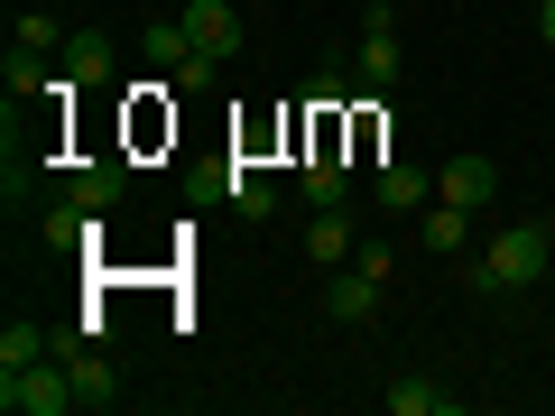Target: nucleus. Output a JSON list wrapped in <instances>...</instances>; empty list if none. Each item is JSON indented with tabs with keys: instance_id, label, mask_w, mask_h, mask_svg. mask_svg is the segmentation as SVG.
Returning a JSON list of instances; mask_svg holds the SVG:
<instances>
[{
	"instance_id": "20",
	"label": "nucleus",
	"mask_w": 555,
	"mask_h": 416,
	"mask_svg": "<svg viewBox=\"0 0 555 416\" xmlns=\"http://www.w3.org/2000/svg\"><path fill=\"white\" fill-rule=\"evenodd\" d=\"M214 75H222V56H204V47L177 65V83H185V93H214Z\"/></svg>"
},
{
	"instance_id": "10",
	"label": "nucleus",
	"mask_w": 555,
	"mask_h": 416,
	"mask_svg": "<svg viewBox=\"0 0 555 416\" xmlns=\"http://www.w3.org/2000/svg\"><path fill=\"white\" fill-rule=\"evenodd\" d=\"M416 240H426V250H463V240H473V213H463V204H426V213H416Z\"/></svg>"
},
{
	"instance_id": "6",
	"label": "nucleus",
	"mask_w": 555,
	"mask_h": 416,
	"mask_svg": "<svg viewBox=\"0 0 555 416\" xmlns=\"http://www.w3.org/2000/svg\"><path fill=\"white\" fill-rule=\"evenodd\" d=\"M436 195H444V204H463V213H481V204L500 195V167H491V158H454V167L436 177Z\"/></svg>"
},
{
	"instance_id": "2",
	"label": "nucleus",
	"mask_w": 555,
	"mask_h": 416,
	"mask_svg": "<svg viewBox=\"0 0 555 416\" xmlns=\"http://www.w3.org/2000/svg\"><path fill=\"white\" fill-rule=\"evenodd\" d=\"M0 407L10 416H65L83 398H75V370L65 361H28V370H0Z\"/></svg>"
},
{
	"instance_id": "16",
	"label": "nucleus",
	"mask_w": 555,
	"mask_h": 416,
	"mask_svg": "<svg viewBox=\"0 0 555 416\" xmlns=\"http://www.w3.org/2000/svg\"><path fill=\"white\" fill-rule=\"evenodd\" d=\"M297 185H306V204H343V158H334V148H315V158L297 167Z\"/></svg>"
},
{
	"instance_id": "1",
	"label": "nucleus",
	"mask_w": 555,
	"mask_h": 416,
	"mask_svg": "<svg viewBox=\"0 0 555 416\" xmlns=\"http://www.w3.org/2000/svg\"><path fill=\"white\" fill-rule=\"evenodd\" d=\"M546 259H555V232L546 222H509V232H491V250L473 259V297H491V306H509V297H528L537 277H546Z\"/></svg>"
},
{
	"instance_id": "13",
	"label": "nucleus",
	"mask_w": 555,
	"mask_h": 416,
	"mask_svg": "<svg viewBox=\"0 0 555 416\" xmlns=\"http://www.w3.org/2000/svg\"><path fill=\"white\" fill-rule=\"evenodd\" d=\"M65 370H75V398H83V407H120V379H112V361H102V352H75V361H65Z\"/></svg>"
},
{
	"instance_id": "18",
	"label": "nucleus",
	"mask_w": 555,
	"mask_h": 416,
	"mask_svg": "<svg viewBox=\"0 0 555 416\" xmlns=\"http://www.w3.org/2000/svg\"><path fill=\"white\" fill-rule=\"evenodd\" d=\"M65 195H75V204H93V213H102V204L120 195V167H75V177H65Z\"/></svg>"
},
{
	"instance_id": "17",
	"label": "nucleus",
	"mask_w": 555,
	"mask_h": 416,
	"mask_svg": "<svg viewBox=\"0 0 555 416\" xmlns=\"http://www.w3.org/2000/svg\"><path fill=\"white\" fill-rule=\"evenodd\" d=\"M0 83H10V102H28V93H47V65H38V47H10V65H0Z\"/></svg>"
},
{
	"instance_id": "7",
	"label": "nucleus",
	"mask_w": 555,
	"mask_h": 416,
	"mask_svg": "<svg viewBox=\"0 0 555 416\" xmlns=\"http://www.w3.org/2000/svg\"><path fill=\"white\" fill-rule=\"evenodd\" d=\"M306 250H315V269H343V259L361 250V240H352V213H343V204H315V222H306Z\"/></svg>"
},
{
	"instance_id": "3",
	"label": "nucleus",
	"mask_w": 555,
	"mask_h": 416,
	"mask_svg": "<svg viewBox=\"0 0 555 416\" xmlns=\"http://www.w3.org/2000/svg\"><path fill=\"white\" fill-rule=\"evenodd\" d=\"M398 65H408V56H398L389 10H371V28H361V47H352V83H361V93H389V83H398Z\"/></svg>"
},
{
	"instance_id": "8",
	"label": "nucleus",
	"mask_w": 555,
	"mask_h": 416,
	"mask_svg": "<svg viewBox=\"0 0 555 416\" xmlns=\"http://www.w3.org/2000/svg\"><path fill=\"white\" fill-rule=\"evenodd\" d=\"M426 204H436L426 167H379V213H426Z\"/></svg>"
},
{
	"instance_id": "9",
	"label": "nucleus",
	"mask_w": 555,
	"mask_h": 416,
	"mask_svg": "<svg viewBox=\"0 0 555 416\" xmlns=\"http://www.w3.org/2000/svg\"><path fill=\"white\" fill-rule=\"evenodd\" d=\"M38 232L56 240V250H83V240H102V213H93V204H75V195H65V204H47V222H38Z\"/></svg>"
},
{
	"instance_id": "15",
	"label": "nucleus",
	"mask_w": 555,
	"mask_h": 416,
	"mask_svg": "<svg viewBox=\"0 0 555 416\" xmlns=\"http://www.w3.org/2000/svg\"><path fill=\"white\" fill-rule=\"evenodd\" d=\"M65 83H112V47L102 38H65Z\"/></svg>"
},
{
	"instance_id": "11",
	"label": "nucleus",
	"mask_w": 555,
	"mask_h": 416,
	"mask_svg": "<svg viewBox=\"0 0 555 416\" xmlns=\"http://www.w3.org/2000/svg\"><path fill=\"white\" fill-rule=\"evenodd\" d=\"M139 47H149V65H158V75H177V65L195 56V28H185V10H177V20H149V38H139Z\"/></svg>"
},
{
	"instance_id": "19",
	"label": "nucleus",
	"mask_w": 555,
	"mask_h": 416,
	"mask_svg": "<svg viewBox=\"0 0 555 416\" xmlns=\"http://www.w3.org/2000/svg\"><path fill=\"white\" fill-rule=\"evenodd\" d=\"M28 361H47V334L38 324H10L0 334V370H28Z\"/></svg>"
},
{
	"instance_id": "22",
	"label": "nucleus",
	"mask_w": 555,
	"mask_h": 416,
	"mask_svg": "<svg viewBox=\"0 0 555 416\" xmlns=\"http://www.w3.org/2000/svg\"><path fill=\"white\" fill-rule=\"evenodd\" d=\"M361 10H398V0H361Z\"/></svg>"
},
{
	"instance_id": "12",
	"label": "nucleus",
	"mask_w": 555,
	"mask_h": 416,
	"mask_svg": "<svg viewBox=\"0 0 555 416\" xmlns=\"http://www.w3.org/2000/svg\"><path fill=\"white\" fill-rule=\"evenodd\" d=\"M222 204H232V213H278V185L269 177H259V167H222Z\"/></svg>"
},
{
	"instance_id": "21",
	"label": "nucleus",
	"mask_w": 555,
	"mask_h": 416,
	"mask_svg": "<svg viewBox=\"0 0 555 416\" xmlns=\"http://www.w3.org/2000/svg\"><path fill=\"white\" fill-rule=\"evenodd\" d=\"M537 38H546V47H555V0H537Z\"/></svg>"
},
{
	"instance_id": "14",
	"label": "nucleus",
	"mask_w": 555,
	"mask_h": 416,
	"mask_svg": "<svg viewBox=\"0 0 555 416\" xmlns=\"http://www.w3.org/2000/svg\"><path fill=\"white\" fill-rule=\"evenodd\" d=\"M389 416H454V389H436V379H398Z\"/></svg>"
},
{
	"instance_id": "5",
	"label": "nucleus",
	"mask_w": 555,
	"mask_h": 416,
	"mask_svg": "<svg viewBox=\"0 0 555 416\" xmlns=\"http://www.w3.org/2000/svg\"><path fill=\"white\" fill-rule=\"evenodd\" d=\"M185 28H195L204 56H222V65L241 56V10H232V0H185Z\"/></svg>"
},
{
	"instance_id": "4",
	"label": "nucleus",
	"mask_w": 555,
	"mask_h": 416,
	"mask_svg": "<svg viewBox=\"0 0 555 416\" xmlns=\"http://www.w3.org/2000/svg\"><path fill=\"white\" fill-rule=\"evenodd\" d=\"M379 287H389V277H371L361 259H343V277L324 287V315H334V324H371L379 315Z\"/></svg>"
}]
</instances>
